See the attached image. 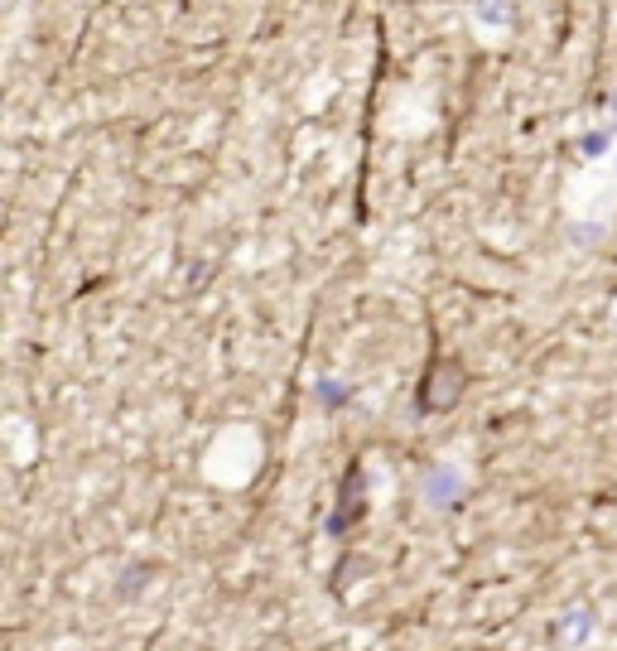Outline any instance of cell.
<instances>
[{"label":"cell","instance_id":"obj_1","mask_svg":"<svg viewBox=\"0 0 617 651\" xmlns=\"http://www.w3.org/2000/svg\"><path fill=\"white\" fill-rule=\"evenodd\" d=\"M463 391H468L463 362H458V357H434L430 367H425V377H420L415 406L425 410V415H439V410H454L458 401H463Z\"/></svg>","mask_w":617,"mask_h":651},{"label":"cell","instance_id":"obj_2","mask_svg":"<svg viewBox=\"0 0 617 651\" xmlns=\"http://www.w3.org/2000/svg\"><path fill=\"white\" fill-rule=\"evenodd\" d=\"M362 512H367V473H362V463H352L348 473H343V488H338V507L328 516V536L343 541L352 526L362 521Z\"/></svg>","mask_w":617,"mask_h":651},{"label":"cell","instance_id":"obj_3","mask_svg":"<svg viewBox=\"0 0 617 651\" xmlns=\"http://www.w3.org/2000/svg\"><path fill=\"white\" fill-rule=\"evenodd\" d=\"M420 497H425L430 507H439V512H449V507H458V502H463V478H458L449 463H439V468H430V473H425Z\"/></svg>","mask_w":617,"mask_h":651},{"label":"cell","instance_id":"obj_4","mask_svg":"<svg viewBox=\"0 0 617 651\" xmlns=\"http://www.w3.org/2000/svg\"><path fill=\"white\" fill-rule=\"evenodd\" d=\"M593 627H598L593 623V608H569L560 623H555V637H560L564 647L579 651V647H589L593 642Z\"/></svg>","mask_w":617,"mask_h":651},{"label":"cell","instance_id":"obj_5","mask_svg":"<svg viewBox=\"0 0 617 651\" xmlns=\"http://www.w3.org/2000/svg\"><path fill=\"white\" fill-rule=\"evenodd\" d=\"M362 570H372V560H362V555H348L338 570H333V594H343L348 584H357V574Z\"/></svg>","mask_w":617,"mask_h":651},{"label":"cell","instance_id":"obj_6","mask_svg":"<svg viewBox=\"0 0 617 651\" xmlns=\"http://www.w3.org/2000/svg\"><path fill=\"white\" fill-rule=\"evenodd\" d=\"M150 565H131V570H121V584H116V594L121 598H135L140 594V589H145V584H150Z\"/></svg>","mask_w":617,"mask_h":651},{"label":"cell","instance_id":"obj_7","mask_svg":"<svg viewBox=\"0 0 617 651\" xmlns=\"http://www.w3.org/2000/svg\"><path fill=\"white\" fill-rule=\"evenodd\" d=\"M319 396L328 401V406H338V401L348 396V386H338V381H319Z\"/></svg>","mask_w":617,"mask_h":651}]
</instances>
